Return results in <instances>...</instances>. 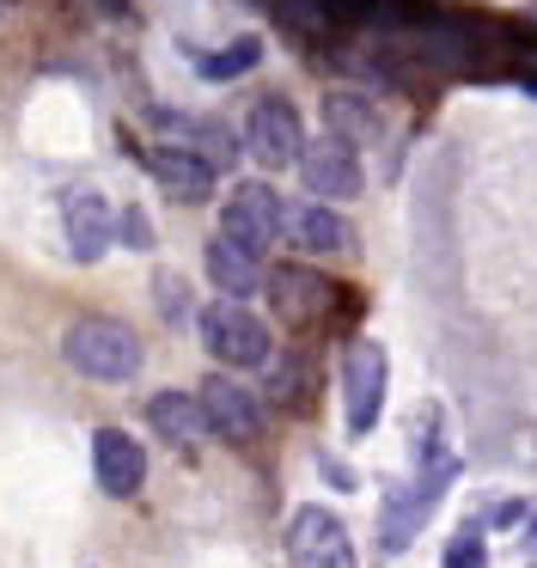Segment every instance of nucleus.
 I'll list each match as a JSON object with an SVG mask.
<instances>
[{
  "label": "nucleus",
  "instance_id": "15",
  "mask_svg": "<svg viewBox=\"0 0 537 568\" xmlns=\"http://www.w3.org/2000/svg\"><path fill=\"white\" fill-rule=\"evenodd\" d=\"M146 422H153V434H165L171 446H195L207 434L202 397H190V392H159L153 404H146Z\"/></svg>",
  "mask_w": 537,
  "mask_h": 568
},
{
  "label": "nucleus",
  "instance_id": "8",
  "mask_svg": "<svg viewBox=\"0 0 537 568\" xmlns=\"http://www.w3.org/2000/svg\"><path fill=\"white\" fill-rule=\"evenodd\" d=\"M244 148L256 153L263 165H300L305 153V129H300V111L287 99H263L244 123Z\"/></svg>",
  "mask_w": 537,
  "mask_h": 568
},
{
  "label": "nucleus",
  "instance_id": "7",
  "mask_svg": "<svg viewBox=\"0 0 537 568\" xmlns=\"http://www.w3.org/2000/svg\"><path fill=\"white\" fill-rule=\"evenodd\" d=\"M281 221H287V209H281V196L268 184H239L226 196V209H220V233L239 239V245H251L256 257L281 239Z\"/></svg>",
  "mask_w": 537,
  "mask_h": 568
},
{
  "label": "nucleus",
  "instance_id": "6",
  "mask_svg": "<svg viewBox=\"0 0 537 568\" xmlns=\"http://www.w3.org/2000/svg\"><path fill=\"white\" fill-rule=\"evenodd\" d=\"M268 306H275L281 324H293V331H312V324L330 318V306H336L342 287H330L317 270H300V263H287V270L268 275Z\"/></svg>",
  "mask_w": 537,
  "mask_h": 568
},
{
  "label": "nucleus",
  "instance_id": "20",
  "mask_svg": "<svg viewBox=\"0 0 537 568\" xmlns=\"http://www.w3.org/2000/svg\"><path fill=\"white\" fill-rule=\"evenodd\" d=\"M446 568H483V526H458V538H452V550H446Z\"/></svg>",
  "mask_w": 537,
  "mask_h": 568
},
{
  "label": "nucleus",
  "instance_id": "23",
  "mask_svg": "<svg viewBox=\"0 0 537 568\" xmlns=\"http://www.w3.org/2000/svg\"><path fill=\"white\" fill-rule=\"evenodd\" d=\"M7 7H12V0H0V19H7Z\"/></svg>",
  "mask_w": 537,
  "mask_h": 568
},
{
  "label": "nucleus",
  "instance_id": "19",
  "mask_svg": "<svg viewBox=\"0 0 537 568\" xmlns=\"http://www.w3.org/2000/svg\"><path fill=\"white\" fill-rule=\"evenodd\" d=\"M190 141H195V153H202V160L214 165V172L239 160V148H232V135H226L220 123H190Z\"/></svg>",
  "mask_w": 537,
  "mask_h": 568
},
{
  "label": "nucleus",
  "instance_id": "11",
  "mask_svg": "<svg viewBox=\"0 0 537 568\" xmlns=\"http://www.w3.org/2000/svg\"><path fill=\"white\" fill-rule=\"evenodd\" d=\"M300 178L312 196H361V160H354L348 141H312L300 153Z\"/></svg>",
  "mask_w": 537,
  "mask_h": 568
},
{
  "label": "nucleus",
  "instance_id": "9",
  "mask_svg": "<svg viewBox=\"0 0 537 568\" xmlns=\"http://www.w3.org/2000/svg\"><path fill=\"white\" fill-rule=\"evenodd\" d=\"M202 416L207 428L220 434V440H239L251 446L256 434H263V404H256V392H244L239 379H202Z\"/></svg>",
  "mask_w": 537,
  "mask_h": 568
},
{
  "label": "nucleus",
  "instance_id": "22",
  "mask_svg": "<svg viewBox=\"0 0 537 568\" xmlns=\"http://www.w3.org/2000/svg\"><path fill=\"white\" fill-rule=\"evenodd\" d=\"M98 7H104V13H122V7H129V0H98Z\"/></svg>",
  "mask_w": 537,
  "mask_h": 568
},
{
  "label": "nucleus",
  "instance_id": "14",
  "mask_svg": "<svg viewBox=\"0 0 537 568\" xmlns=\"http://www.w3.org/2000/svg\"><path fill=\"white\" fill-rule=\"evenodd\" d=\"M207 275H214V287H220L226 300H239V294H256V282H263V263H256L251 245H239V239L220 233L214 245H207Z\"/></svg>",
  "mask_w": 537,
  "mask_h": 568
},
{
  "label": "nucleus",
  "instance_id": "10",
  "mask_svg": "<svg viewBox=\"0 0 537 568\" xmlns=\"http://www.w3.org/2000/svg\"><path fill=\"white\" fill-rule=\"evenodd\" d=\"M92 470H98V489L116 495V501H129V495L141 489V477H146L141 440H129L122 428H98L92 434Z\"/></svg>",
  "mask_w": 537,
  "mask_h": 568
},
{
  "label": "nucleus",
  "instance_id": "12",
  "mask_svg": "<svg viewBox=\"0 0 537 568\" xmlns=\"http://www.w3.org/2000/svg\"><path fill=\"white\" fill-rule=\"evenodd\" d=\"M61 221H68V245L80 263H98L110 251V239H116V221H110V202L98 196V190H68V202H61Z\"/></svg>",
  "mask_w": 537,
  "mask_h": 568
},
{
  "label": "nucleus",
  "instance_id": "21",
  "mask_svg": "<svg viewBox=\"0 0 537 568\" xmlns=\"http://www.w3.org/2000/svg\"><path fill=\"white\" fill-rule=\"evenodd\" d=\"M122 239H129L134 251H146V221H141V214H134V209L122 214Z\"/></svg>",
  "mask_w": 537,
  "mask_h": 568
},
{
  "label": "nucleus",
  "instance_id": "16",
  "mask_svg": "<svg viewBox=\"0 0 537 568\" xmlns=\"http://www.w3.org/2000/svg\"><path fill=\"white\" fill-rule=\"evenodd\" d=\"M281 233H287L300 251H348V245H354L348 221H342V214H330V209H317V202H305V209H287Z\"/></svg>",
  "mask_w": 537,
  "mask_h": 568
},
{
  "label": "nucleus",
  "instance_id": "4",
  "mask_svg": "<svg viewBox=\"0 0 537 568\" xmlns=\"http://www.w3.org/2000/svg\"><path fill=\"white\" fill-rule=\"evenodd\" d=\"M452 477H458V465H452L446 453H434V465L422 458V477H415L409 489H391L385 519H378V526H385V550H403V544H409L415 531H422V519L439 507V495H446V483H452Z\"/></svg>",
  "mask_w": 537,
  "mask_h": 568
},
{
  "label": "nucleus",
  "instance_id": "18",
  "mask_svg": "<svg viewBox=\"0 0 537 568\" xmlns=\"http://www.w3.org/2000/svg\"><path fill=\"white\" fill-rule=\"evenodd\" d=\"M256 62H263V43L239 38V43H226L220 55H202V62H195V74H202V80H239V74H251Z\"/></svg>",
  "mask_w": 537,
  "mask_h": 568
},
{
  "label": "nucleus",
  "instance_id": "1",
  "mask_svg": "<svg viewBox=\"0 0 537 568\" xmlns=\"http://www.w3.org/2000/svg\"><path fill=\"white\" fill-rule=\"evenodd\" d=\"M61 355H68L85 379L116 385V379H134V367H141V336L122 318H80V324H68Z\"/></svg>",
  "mask_w": 537,
  "mask_h": 568
},
{
  "label": "nucleus",
  "instance_id": "17",
  "mask_svg": "<svg viewBox=\"0 0 537 568\" xmlns=\"http://www.w3.org/2000/svg\"><path fill=\"white\" fill-rule=\"evenodd\" d=\"M324 123L336 129V141H348V148H361V141L378 135V116L366 111L361 99H324Z\"/></svg>",
  "mask_w": 537,
  "mask_h": 568
},
{
  "label": "nucleus",
  "instance_id": "2",
  "mask_svg": "<svg viewBox=\"0 0 537 568\" xmlns=\"http://www.w3.org/2000/svg\"><path fill=\"white\" fill-rule=\"evenodd\" d=\"M195 331H202L207 355L226 361V367H263L268 361V331L244 300H214V306H202Z\"/></svg>",
  "mask_w": 537,
  "mask_h": 568
},
{
  "label": "nucleus",
  "instance_id": "3",
  "mask_svg": "<svg viewBox=\"0 0 537 568\" xmlns=\"http://www.w3.org/2000/svg\"><path fill=\"white\" fill-rule=\"evenodd\" d=\"M385 379H391V361L373 336H354L342 348V416H348V434H366L385 409Z\"/></svg>",
  "mask_w": 537,
  "mask_h": 568
},
{
  "label": "nucleus",
  "instance_id": "13",
  "mask_svg": "<svg viewBox=\"0 0 537 568\" xmlns=\"http://www.w3.org/2000/svg\"><path fill=\"white\" fill-rule=\"evenodd\" d=\"M146 172H153L178 202H202L207 190H214V165L195 148H146Z\"/></svg>",
  "mask_w": 537,
  "mask_h": 568
},
{
  "label": "nucleus",
  "instance_id": "5",
  "mask_svg": "<svg viewBox=\"0 0 537 568\" xmlns=\"http://www.w3.org/2000/svg\"><path fill=\"white\" fill-rule=\"evenodd\" d=\"M287 556L293 568H354V544L330 507H300L287 519Z\"/></svg>",
  "mask_w": 537,
  "mask_h": 568
}]
</instances>
